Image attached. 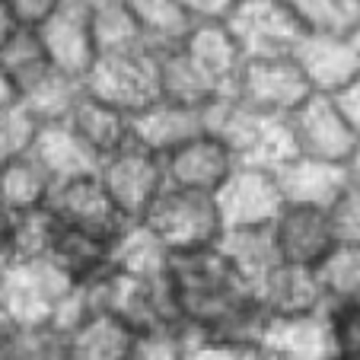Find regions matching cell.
<instances>
[{
    "mask_svg": "<svg viewBox=\"0 0 360 360\" xmlns=\"http://www.w3.org/2000/svg\"><path fill=\"white\" fill-rule=\"evenodd\" d=\"M163 284L176 322L195 338L262 345L268 316L262 309L259 290L236 271L220 243L207 249L169 252Z\"/></svg>",
    "mask_w": 360,
    "mask_h": 360,
    "instance_id": "obj_1",
    "label": "cell"
},
{
    "mask_svg": "<svg viewBox=\"0 0 360 360\" xmlns=\"http://www.w3.org/2000/svg\"><path fill=\"white\" fill-rule=\"evenodd\" d=\"M207 131L217 134L230 147L239 166H262V169H281L287 160L297 157L290 118L268 115V112L249 109L233 96L214 99L204 109Z\"/></svg>",
    "mask_w": 360,
    "mask_h": 360,
    "instance_id": "obj_2",
    "label": "cell"
},
{
    "mask_svg": "<svg viewBox=\"0 0 360 360\" xmlns=\"http://www.w3.org/2000/svg\"><path fill=\"white\" fill-rule=\"evenodd\" d=\"M74 287L48 265V262H10L0 278V316L16 332L55 326L64 300Z\"/></svg>",
    "mask_w": 360,
    "mask_h": 360,
    "instance_id": "obj_3",
    "label": "cell"
},
{
    "mask_svg": "<svg viewBox=\"0 0 360 360\" xmlns=\"http://www.w3.org/2000/svg\"><path fill=\"white\" fill-rule=\"evenodd\" d=\"M141 224L160 239L166 252L207 249V245H217L226 233L217 198L201 195V191L169 188V185L143 214Z\"/></svg>",
    "mask_w": 360,
    "mask_h": 360,
    "instance_id": "obj_4",
    "label": "cell"
},
{
    "mask_svg": "<svg viewBox=\"0 0 360 360\" xmlns=\"http://www.w3.org/2000/svg\"><path fill=\"white\" fill-rule=\"evenodd\" d=\"M83 290H86L96 316H105V319L118 322L131 335L147 332L153 326L176 322L163 278H141V274H128L112 268L105 278H99L96 284L83 287Z\"/></svg>",
    "mask_w": 360,
    "mask_h": 360,
    "instance_id": "obj_5",
    "label": "cell"
},
{
    "mask_svg": "<svg viewBox=\"0 0 360 360\" xmlns=\"http://www.w3.org/2000/svg\"><path fill=\"white\" fill-rule=\"evenodd\" d=\"M89 96L109 102L124 115L147 109L163 96L160 89V55L153 51H124V55H102L89 68L83 80Z\"/></svg>",
    "mask_w": 360,
    "mask_h": 360,
    "instance_id": "obj_6",
    "label": "cell"
},
{
    "mask_svg": "<svg viewBox=\"0 0 360 360\" xmlns=\"http://www.w3.org/2000/svg\"><path fill=\"white\" fill-rule=\"evenodd\" d=\"M96 172H99L105 191L112 195V201L118 204V211L134 224H141L143 214L153 207V201L166 191L163 157L141 147L137 141H128L122 150L105 157Z\"/></svg>",
    "mask_w": 360,
    "mask_h": 360,
    "instance_id": "obj_7",
    "label": "cell"
},
{
    "mask_svg": "<svg viewBox=\"0 0 360 360\" xmlns=\"http://www.w3.org/2000/svg\"><path fill=\"white\" fill-rule=\"evenodd\" d=\"M245 61L259 58H293L306 39L297 16L284 7V0H243L226 20Z\"/></svg>",
    "mask_w": 360,
    "mask_h": 360,
    "instance_id": "obj_8",
    "label": "cell"
},
{
    "mask_svg": "<svg viewBox=\"0 0 360 360\" xmlns=\"http://www.w3.org/2000/svg\"><path fill=\"white\" fill-rule=\"evenodd\" d=\"M313 96L303 70L293 58H259L245 61L233 86V99L249 109L268 112V115L290 118L293 112Z\"/></svg>",
    "mask_w": 360,
    "mask_h": 360,
    "instance_id": "obj_9",
    "label": "cell"
},
{
    "mask_svg": "<svg viewBox=\"0 0 360 360\" xmlns=\"http://www.w3.org/2000/svg\"><path fill=\"white\" fill-rule=\"evenodd\" d=\"M48 207H51V214H55L64 226L93 233V236H102V239H109V243H115V239L134 224V220H128L118 211V204L112 201V195L105 191L99 172H86V176L58 182L55 191H51Z\"/></svg>",
    "mask_w": 360,
    "mask_h": 360,
    "instance_id": "obj_10",
    "label": "cell"
},
{
    "mask_svg": "<svg viewBox=\"0 0 360 360\" xmlns=\"http://www.w3.org/2000/svg\"><path fill=\"white\" fill-rule=\"evenodd\" d=\"M217 207L226 230L274 226V220L287 207L278 172L262 166H236L230 182L217 191Z\"/></svg>",
    "mask_w": 360,
    "mask_h": 360,
    "instance_id": "obj_11",
    "label": "cell"
},
{
    "mask_svg": "<svg viewBox=\"0 0 360 360\" xmlns=\"http://www.w3.org/2000/svg\"><path fill=\"white\" fill-rule=\"evenodd\" d=\"M293 143L300 157L326 160V163L347 166L354 147H357V131L341 115L335 96L313 93L309 99L290 115Z\"/></svg>",
    "mask_w": 360,
    "mask_h": 360,
    "instance_id": "obj_12",
    "label": "cell"
},
{
    "mask_svg": "<svg viewBox=\"0 0 360 360\" xmlns=\"http://www.w3.org/2000/svg\"><path fill=\"white\" fill-rule=\"evenodd\" d=\"M271 230H274V243H278L281 265L319 271L341 245L338 236H335L332 217L322 207L287 204Z\"/></svg>",
    "mask_w": 360,
    "mask_h": 360,
    "instance_id": "obj_13",
    "label": "cell"
},
{
    "mask_svg": "<svg viewBox=\"0 0 360 360\" xmlns=\"http://www.w3.org/2000/svg\"><path fill=\"white\" fill-rule=\"evenodd\" d=\"M166 166V185L169 188H185V191H201V195H214L230 182L236 172V157L230 153L224 141L211 131L185 141L172 153L163 157Z\"/></svg>",
    "mask_w": 360,
    "mask_h": 360,
    "instance_id": "obj_14",
    "label": "cell"
},
{
    "mask_svg": "<svg viewBox=\"0 0 360 360\" xmlns=\"http://www.w3.org/2000/svg\"><path fill=\"white\" fill-rule=\"evenodd\" d=\"M39 35L45 41V51L51 58V64L61 74L86 80L89 68L99 58L93 41V26H89V7L64 0V7L39 29Z\"/></svg>",
    "mask_w": 360,
    "mask_h": 360,
    "instance_id": "obj_15",
    "label": "cell"
},
{
    "mask_svg": "<svg viewBox=\"0 0 360 360\" xmlns=\"http://www.w3.org/2000/svg\"><path fill=\"white\" fill-rule=\"evenodd\" d=\"M204 131H207L204 109L163 99V96L131 115V141H137L141 147L153 150L160 157L172 153L176 147H182L185 141L204 134Z\"/></svg>",
    "mask_w": 360,
    "mask_h": 360,
    "instance_id": "obj_16",
    "label": "cell"
},
{
    "mask_svg": "<svg viewBox=\"0 0 360 360\" xmlns=\"http://www.w3.org/2000/svg\"><path fill=\"white\" fill-rule=\"evenodd\" d=\"M293 61L300 64L313 93L335 96L360 77V55L347 35H306Z\"/></svg>",
    "mask_w": 360,
    "mask_h": 360,
    "instance_id": "obj_17",
    "label": "cell"
},
{
    "mask_svg": "<svg viewBox=\"0 0 360 360\" xmlns=\"http://www.w3.org/2000/svg\"><path fill=\"white\" fill-rule=\"evenodd\" d=\"M255 290H259L262 309H265L268 322L319 316V313H326V306H328L319 271H309V268L278 265Z\"/></svg>",
    "mask_w": 360,
    "mask_h": 360,
    "instance_id": "obj_18",
    "label": "cell"
},
{
    "mask_svg": "<svg viewBox=\"0 0 360 360\" xmlns=\"http://www.w3.org/2000/svg\"><path fill=\"white\" fill-rule=\"evenodd\" d=\"M185 58L195 64V70L204 77V83L214 89L217 99L233 96L236 86V77L243 70L245 58L239 51L233 32L226 29V22H207V26H198L191 32V39L182 45Z\"/></svg>",
    "mask_w": 360,
    "mask_h": 360,
    "instance_id": "obj_19",
    "label": "cell"
},
{
    "mask_svg": "<svg viewBox=\"0 0 360 360\" xmlns=\"http://www.w3.org/2000/svg\"><path fill=\"white\" fill-rule=\"evenodd\" d=\"M278 172L281 191H284L287 204H303V207H322L328 211L338 195L345 191V185L351 182V172L341 163H326V160L313 157H293L287 160Z\"/></svg>",
    "mask_w": 360,
    "mask_h": 360,
    "instance_id": "obj_20",
    "label": "cell"
},
{
    "mask_svg": "<svg viewBox=\"0 0 360 360\" xmlns=\"http://www.w3.org/2000/svg\"><path fill=\"white\" fill-rule=\"evenodd\" d=\"M48 265L70 287H89L112 271V243L61 224V233L48 252Z\"/></svg>",
    "mask_w": 360,
    "mask_h": 360,
    "instance_id": "obj_21",
    "label": "cell"
},
{
    "mask_svg": "<svg viewBox=\"0 0 360 360\" xmlns=\"http://www.w3.org/2000/svg\"><path fill=\"white\" fill-rule=\"evenodd\" d=\"M64 124L93 153L96 163H102L105 157H112L115 150H122L131 141V115H124L122 109H115V105L96 99L89 93L80 96V102L74 105V112Z\"/></svg>",
    "mask_w": 360,
    "mask_h": 360,
    "instance_id": "obj_22",
    "label": "cell"
},
{
    "mask_svg": "<svg viewBox=\"0 0 360 360\" xmlns=\"http://www.w3.org/2000/svg\"><path fill=\"white\" fill-rule=\"evenodd\" d=\"M131 7L143 29V41L153 55L179 51L198 29L182 0H131Z\"/></svg>",
    "mask_w": 360,
    "mask_h": 360,
    "instance_id": "obj_23",
    "label": "cell"
},
{
    "mask_svg": "<svg viewBox=\"0 0 360 360\" xmlns=\"http://www.w3.org/2000/svg\"><path fill=\"white\" fill-rule=\"evenodd\" d=\"M29 153L45 166V172L55 179V185L99 169L96 157L77 141V134L68 128V124H45V128L39 131V137H35Z\"/></svg>",
    "mask_w": 360,
    "mask_h": 360,
    "instance_id": "obj_24",
    "label": "cell"
},
{
    "mask_svg": "<svg viewBox=\"0 0 360 360\" xmlns=\"http://www.w3.org/2000/svg\"><path fill=\"white\" fill-rule=\"evenodd\" d=\"M51 191H55V179L48 176L45 166L32 153H22V157L0 166V201L7 204L16 217L48 207Z\"/></svg>",
    "mask_w": 360,
    "mask_h": 360,
    "instance_id": "obj_25",
    "label": "cell"
},
{
    "mask_svg": "<svg viewBox=\"0 0 360 360\" xmlns=\"http://www.w3.org/2000/svg\"><path fill=\"white\" fill-rule=\"evenodd\" d=\"M89 26H93L96 55H124V51H143V29L131 0H102L89 7ZM150 51V48H147Z\"/></svg>",
    "mask_w": 360,
    "mask_h": 360,
    "instance_id": "obj_26",
    "label": "cell"
},
{
    "mask_svg": "<svg viewBox=\"0 0 360 360\" xmlns=\"http://www.w3.org/2000/svg\"><path fill=\"white\" fill-rule=\"evenodd\" d=\"M220 249L230 255L236 271L249 281L252 287H259L274 268L281 265L278 243H274L271 226H252V230H226L220 239Z\"/></svg>",
    "mask_w": 360,
    "mask_h": 360,
    "instance_id": "obj_27",
    "label": "cell"
},
{
    "mask_svg": "<svg viewBox=\"0 0 360 360\" xmlns=\"http://www.w3.org/2000/svg\"><path fill=\"white\" fill-rule=\"evenodd\" d=\"M83 93H86L83 80L61 74V70L55 68L51 74L41 77L35 86H29L16 102H20L22 109H26L29 115H32L35 122L45 128V124H64V122H68L70 112H74V105L80 102Z\"/></svg>",
    "mask_w": 360,
    "mask_h": 360,
    "instance_id": "obj_28",
    "label": "cell"
},
{
    "mask_svg": "<svg viewBox=\"0 0 360 360\" xmlns=\"http://www.w3.org/2000/svg\"><path fill=\"white\" fill-rule=\"evenodd\" d=\"M0 68L10 77V83L16 89V99H20L29 86H35L45 74H51L55 64L48 58L39 29H13V35L0 48Z\"/></svg>",
    "mask_w": 360,
    "mask_h": 360,
    "instance_id": "obj_29",
    "label": "cell"
},
{
    "mask_svg": "<svg viewBox=\"0 0 360 360\" xmlns=\"http://www.w3.org/2000/svg\"><path fill=\"white\" fill-rule=\"evenodd\" d=\"M169 252L143 224H131L122 236L112 243V268L141 278H163Z\"/></svg>",
    "mask_w": 360,
    "mask_h": 360,
    "instance_id": "obj_30",
    "label": "cell"
},
{
    "mask_svg": "<svg viewBox=\"0 0 360 360\" xmlns=\"http://www.w3.org/2000/svg\"><path fill=\"white\" fill-rule=\"evenodd\" d=\"M70 351L74 360H128L131 332L105 316H93L70 335Z\"/></svg>",
    "mask_w": 360,
    "mask_h": 360,
    "instance_id": "obj_31",
    "label": "cell"
},
{
    "mask_svg": "<svg viewBox=\"0 0 360 360\" xmlns=\"http://www.w3.org/2000/svg\"><path fill=\"white\" fill-rule=\"evenodd\" d=\"M306 35H347L360 16V0H284Z\"/></svg>",
    "mask_w": 360,
    "mask_h": 360,
    "instance_id": "obj_32",
    "label": "cell"
},
{
    "mask_svg": "<svg viewBox=\"0 0 360 360\" xmlns=\"http://www.w3.org/2000/svg\"><path fill=\"white\" fill-rule=\"evenodd\" d=\"M160 89H163V99L185 102L195 109H207L217 99L214 89L204 83V77L195 70V64L185 58L182 48L169 51V55H160Z\"/></svg>",
    "mask_w": 360,
    "mask_h": 360,
    "instance_id": "obj_33",
    "label": "cell"
},
{
    "mask_svg": "<svg viewBox=\"0 0 360 360\" xmlns=\"http://www.w3.org/2000/svg\"><path fill=\"white\" fill-rule=\"evenodd\" d=\"M61 233V220L51 214V207H41L32 214H20L13 224L10 239V262H48V252Z\"/></svg>",
    "mask_w": 360,
    "mask_h": 360,
    "instance_id": "obj_34",
    "label": "cell"
},
{
    "mask_svg": "<svg viewBox=\"0 0 360 360\" xmlns=\"http://www.w3.org/2000/svg\"><path fill=\"white\" fill-rule=\"evenodd\" d=\"M195 335L182 328L179 322L153 326L147 332L131 335V354L128 360H185Z\"/></svg>",
    "mask_w": 360,
    "mask_h": 360,
    "instance_id": "obj_35",
    "label": "cell"
},
{
    "mask_svg": "<svg viewBox=\"0 0 360 360\" xmlns=\"http://www.w3.org/2000/svg\"><path fill=\"white\" fill-rule=\"evenodd\" d=\"M328 360H360V300L326 306Z\"/></svg>",
    "mask_w": 360,
    "mask_h": 360,
    "instance_id": "obj_36",
    "label": "cell"
},
{
    "mask_svg": "<svg viewBox=\"0 0 360 360\" xmlns=\"http://www.w3.org/2000/svg\"><path fill=\"white\" fill-rule=\"evenodd\" d=\"M319 281L328 303L360 300V245H338L332 259L319 268Z\"/></svg>",
    "mask_w": 360,
    "mask_h": 360,
    "instance_id": "obj_37",
    "label": "cell"
},
{
    "mask_svg": "<svg viewBox=\"0 0 360 360\" xmlns=\"http://www.w3.org/2000/svg\"><path fill=\"white\" fill-rule=\"evenodd\" d=\"M39 131H41V124L22 109L20 102L0 109V166L29 153Z\"/></svg>",
    "mask_w": 360,
    "mask_h": 360,
    "instance_id": "obj_38",
    "label": "cell"
},
{
    "mask_svg": "<svg viewBox=\"0 0 360 360\" xmlns=\"http://www.w3.org/2000/svg\"><path fill=\"white\" fill-rule=\"evenodd\" d=\"M328 217H332L335 236H338L341 245H360V182L357 179H351L345 185L338 201L328 207Z\"/></svg>",
    "mask_w": 360,
    "mask_h": 360,
    "instance_id": "obj_39",
    "label": "cell"
},
{
    "mask_svg": "<svg viewBox=\"0 0 360 360\" xmlns=\"http://www.w3.org/2000/svg\"><path fill=\"white\" fill-rule=\"evenodd\" d=\"M0 4L16 29H41L64 7V0H0Z\"/></svg>",
    "mask_w": 360,
    "mask_h": 360,
    "instance_id": "obj_40",
    "label": "cell"
},
{
    "mask_svg": "<svg viewBox=\"0 0 360 360\" xmlns=\"http://www.w3.org/2000/svg\"><path fill=\"white\" fill-rule=\"evenodd\" d=\"M185 360H259V347L220 338H195Z\"/></svg>",
    "mask_w": 360,
    "mask_h": 360,
    "instance_id": "obj_41",
    "label": "cell"
},
{
    "mask_svg": "<svg viewBox=\"0 0 360 360\" xmlns=\"http://www.w3.org/2000/svg\"><path fill=\"white\" fill-rule=\"evenodd\" d=\"M182 4L198 26H207V22H226L243 0H182Z\"/></svg>",
    "mask_w": 360,
    "mask_h": 360,
    "instance_id": "obj_42",
    "label": "cell"
},
{
    "mask_svg": "<svg viewBox=\"0 0 360 360\" xmlns=\"http://www.w3.org/2000/svg\"><path fill=\"white\" fill-rule=\"evenodd\" d=\"M335 102H338L341 115L347 118V124H351L360 137V77L347 83L345 89H338V93H335Z\"/></svg>",
    "mask_w": 360,
    "mask_h": 360,
    "instance_id": "obj_43",
    "label": "cell"
},
{
    "mask_svg": "<svg viewBox=\"0 0 360 360\" xmlns=\"http://www.w3.org/2000/svg\"><path fill=\"white\" fill-rule=\"evenodd\" d=\"M13 224H16V214L10 211L7 204L0 201V259H7L10 252V239H13Z\"/></svg>",
    "mask_w": 360,
    "mask_h": 360,
    "instance_id": "obj_44",
    "label": "cell"
},
{
    "mask_svg": "<svg viewBox=\"0 0 360 360\" xmlns=\"http://www.w3.org/2000/svg\"><path fill=\"white\" fill-rule=\"evenodd\" d=\"M13 102H16V89H13V83H10V77L4 74V68H0V109H7Z\"/></svg>",
    "mask_w": 360,
    "mask_h": 360,
    "instance_id": "obj_45",
    "label": "cell"
},
{
    "mask_svg": "<svg viewBox=\"0 0 360 360\" xmlns=\"http://www.w3.org/2000/svg\"><path fill=\"white\" fill-rule=\"evenodd\" d=\"M0 360H26L20 351V345H16V332L10 335L7 341H0Z\"/></svg>",
    "mask_w": 360,
    "mask_h": 360,
    "instance_id": "obj_46",
    "label": "cell"
},
{
    "mask_svg": "<svg viewBox=\"0 0 360 360\" xmlns=\"http://www.w3.org/2000/svg\"><path fill=\"white\" fill-rule=\"evenodd\" d=\"M13 20H10V13L7 10H4V4H0V48H4V41L10 39V35H13Z\"/></svg>",
    "mask_w": 360,
    "mask_h": 360,
    "instance_id": "obj_47",
    "label": "cell"
},
{
    "mask_svg": "<svg viewBox=\"0 0 360 360\" xmlns=\"http://www.w3.org/2000/svg\"><path fill=\"white\" fill-rule=\"evenodd\" d=\"M347 172H351V179L360 182V137H357V147H354L351 160H347Z\"/></svg>",
    "mask_w": 360,
    "mask_h": 360,
    "instance_id": "obj_48",
    "label": "cell"
},
{
    "mask_svg": "<svg viewBox=\"0 0 360 360\" xmlns=\"http://www.w3.org/2000/svg\"><path fill=\"white\" fill-rule=\"evenodd\" d=\"M347 39H351V45L357 48V55H360V16H357V22H354V29L347 32Z\"/></svg>",
    "mask_w": 360,
    "mask_h": 360,
    "instance_id": "obj_49",
    "label": "cell"
},
{
    "mask_svg": "<svg viewBox=\"0 0 360 360\" xmlns=\"http://www.w3.org/2000/svg\"><path fill=\"white\" fill-rule=\"evenodd\" d=\"M70 4H83V7H96V4H102V0H70Z\"/></svg>",
    "mask_w": 360,
    "mask_h": 360,
    "instance_id": "obj_50",
    "label": "cell"
},
{
    "mask_svg": "<svg viewBox=\"0 0 360 360\" xmlns=\"http://www.w3.org/2000/svg\"><path fill=\"white\" fill-rule=\"evenodd\" d=\"M4 265H7V259H0V278H4ZM4 319V316H0Z\"/></svg>",
    "mask_w": 360,
    "mask_h": 360,
    "instance_id": "obj_51",
    "label": "cell"
}]
</instances>
